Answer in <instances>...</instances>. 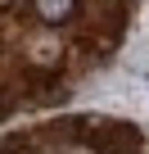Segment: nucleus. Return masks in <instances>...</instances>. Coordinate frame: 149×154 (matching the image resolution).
<instances>
[{"label":"nucleus","mask_w":149,"mask_h":154,"mask_svg":"<svg viewBox=\"0 0 149 154\" xmlns=\"http://www.w3.org/2000/svg\"><path fill=\"white\" fill-rule=\"evenodd\" d=\"M36 9H41V18H68L72 14V0H36Z\"/></svg>","instance_id":"f257e3e1"}]
</instances>
